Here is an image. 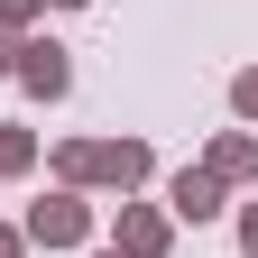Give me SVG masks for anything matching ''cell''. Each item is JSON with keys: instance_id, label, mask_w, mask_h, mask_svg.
<instances>
[{"instance_id": "obj_1", "label": "cell", "mask_w": 258, "mask_h": 258, "mask_svg": "<svg viewBox=\"0 0 258 258\" xmlns=\"http://www.w3.org/2000/svg\"><path fill=\"white\" fill-rule=\"evenodd\" d=\"M55 175L64 184H111V194H139L148 175H157V157H148V139H64L55 148Z\"/></svg>"}, {"instance_id": "obj_2", "label": "cell", "mask_w": 258, "mask_h": 258, "mask_svg": "<svg viewBox=\"0 0 258 258\" xmlns=\"http://www.w3.org/2000/svg\"><path fill=\"white\" fill-rule=\"evenodd\" d=\"M28 240H37V249H74V240H92V203H83L74 184H55L46 203H28Z\"/></svg>"}, {"instance_id": "obj_3", "label": "cell", "mask_w": 258, "mask_h": 258, "mask_svg": "<svg viewBox=\"0 0 258 258\" xmlns=\"http://www.w3.org/2000/svg\"><path fill=\"white\" fill-rule=\"evenodd\" d=\"M10 74H19L28 102H64V92H74V64H64L55 37H19V64H10Z\"/></svg>"}, {"instance_id": "obj_4", "label": "cell", "mask_w": 258, "mask_h": 258, "mask_svg": "<svg viewBox=\"0 0 258 258\" xmlns=\"http://www.w3.org/2000/svg\"><path fill=\"white\" fill-rule=\"evenodd\" d=\"M166 212H175V221H212V212H221V175H212V166H184V175L166 184Z\"/></svg>"}, {"instance_id": "obj_5", "label": "cell", "mask_w": 258, "mask_h": 258, "mask_svg": "<svg viewBox=\"0 0 258 258\" xmlns=\"http://www.w3.org/2000/svg\"><path fill=\"white\" fill-rule=\"evenodd\" d=\"M120 258H166V212H148V203H120Z\"/></svg>"}, {"instance_id": "obj_6", "label": "cell", "mask_w": 258, "mask_h": 258, "mask_svg": "<svg viewBox=\"0 0 258 258\" xmlns=\"http://www.w3.org/2000/svg\"><path fill=\"white\" fill-rule=\"evenodd\" d=\"M203 166H212L221 184H240V175H258V139H249V129H231V139H212V157H203Z\"/></svg>"}, {"instance_id": "obj_7", "label": "cell", "mask_w": 258, "mask_h": 258, "mask_svg": "<svg viewBox=\"0 0 258 258\" xmlns=\"http://www.w3.org/2000/svg\"><path fill=\"white\" fill-rule=\"evenodd\" d=\"M28 157H37V139L19 120H0V175H28Z\"/></svg>"}, {"instance_id": "obj_8", "label": "cell", "mask_w": 258, "mask_h": 258, "mask_svg": "<svg viewBox=\"0 0 258 258\" xmlns=\"http://www.w3.org/2000/svg\"><path fill=\"white\" fill-rule=\"evenodd\" d=\"M231 111H240V120H258V64H249V74L231 83Z\"/></svg>"}, {"instance_id": "obj_9", "label": "cell", "mask_w": 258, "mask_h": 258, "mask_svg": "<svg viewBox=\"0 0 258 258\" xmlns=\"http://www.w3.org/2000/svg\"><path fill=\"white\" fill-rule=\"evenodd\" d=\"M37 10H46V0H0V28H28Z\"/></svg>"}, {"instance_id": "obj_10", "label": "cell", "mask_w": 258, "mask_h": 258, "mask_svg": "<svg viewBox=\"0 0 258 258\" xmlns=\"http://www.w3.org/2000/svg\"><path fill=\"white\" fill-rule=\"evenodd\" d=\"M240 249H249V258H258V203H249V212H240Z\"/></svg>"}, {"instance_id": "obj_11", "label": "cell", "mask_w": 258, "mask_h": 258, "mask_svg": "<svg viewBox=\"0 0 258 258\" xmlns=\"http://www.w3.org/2000/svg\"><path fill=\"white\" fill-rule=\"evenodd\" d=\"M10 64H19V28H0V74H10Z\"/></svg>"}, {"instance_id": "obj_12", "label": "cell", "mask_w": 258, "mask_h": 258, "mask_svg": "<svg viewBox=\"0 0 258 258\" xmlns=\"http://www.w3.org/2000/svg\"><path fill=\"white\" fill-rule=\"evenodd\" d=\"M28 249V231H10V221H0V258H19Z\"/></svg>"}, {"instance_id": "obj_13", "label": "cell", "mask_w": 258, "mask_h": 258, "mask_svg": "<svg viewBox=\"0 0 258 258\" xmlns=\"http://www.w3.org/2000/svg\"><path fill=\"white\" fill-rule=\"evenodd\" d=\"M46 10H83V0H46Z\"/></svg>"}, {"instance_id": "obj_14", "label": "cell", "mask_w": 258, "mask_h": 258, "mask_svg": "<svg viewBox=\"0 0 258 258\" xmlns=\"http://www.w3.org/2000/svg\"><path fill=\"white\" fill-rule=\"evenodd\" d=\"M102 258H120V249H102Z\"/></svg>"}]
</instances>
